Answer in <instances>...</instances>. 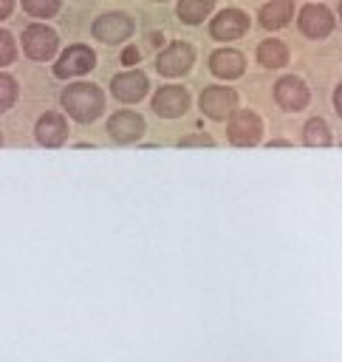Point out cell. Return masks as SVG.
<instances>
[{
    "instance_id": "cell-15",
    "label": "cell",
    "mask_w": 342,
    "mask_h": 362,
    "mask_svg": "<svg viewBox=\"0 0 342 362\" xmlns=\"http://www.w3.org/2000/svg\"><path fill=\"white\" fill-rule=\"evenodd\" d=\"M246 68V59L240 51L235 48H218L212 57H209V71L218 76V79H237Z\"/></svg>"
},
{
    "instance_id": "cell-9",
    "label": "cell",
    "mask_w": 342,
    "mask_h": 362,
    "mask_svg": "<svg viewBox=\"0 0 342 362\" xmlns=\"http://www.w3.org/2000/svg\"><path fill=\"white\" fill-rule=\"evenodd\" d=\"M187 107H189V93L178 85H164L153 96V110L164 119H178L187 113Z\"/></svg>"
},
{
    "instance_id": "cell-24",
    "label": "cell",
    "mask_w": 342,
    "mask_h": 362,
    "mask_svg": "<svg viewBox=\"0 0 342 362\" xmlns=\"http://www.w3.org/2000/svg\"><path fill=\"white\" fill-rule=\"evenodd\" d=\"M122 62H124V65H136V62H138V48H133V45L124 48V51H122Z\"/></svg>"
},
{
    "instance_id": "cell-2",
    "label": "cell",
    "mask_w": 342,
    "mask_h": 362,
    "mask_svg": "<svg viewBox=\"0 0 342 362\" xmlns=\"http://www.w3.org/2000/svg\"><path fill=\"white\" fill-rule=\"evenodd\" d=\"M57 31H51L48 25L42 23H31L25 31H23V51L28 59H37V62H45L57 54Z\"/></svg>"
},
{
    "instance_id": "cell-18",
    "label": "cell",
    "mask_w": 342,
    "mask_h": 362,
    "mask_svg": "<svg viewBox=\"0 0 342 362\" xmlns=\"http://www.w3.org/2000/svg\"><path fill=\"white\" fill-rule=\"evenodd\" d=\"M215 0H178V17L189 25H198L201 20H206V14L212 11Z\"/></svg>"
},
{
    "instance_id": "cell-10",
    "label": "cell",
    "mask_w": 342,
    "mask_h": 362,
    "mask_svg": "<svg viewBox=\"0 0 342 362\" xmlns=\"http://www.w3.org/2000/svg\"><path fill=\"white\" fill-rule=\"evenodd\" d=\"M297 23H300V31H302L305 37H311V40H322V37H328L331 28H334V17H331V11H328L325 6H319V3H308V6H302Z\"/></svg>"
},
{
    "instance_id": "cell-4",
    "label": "cell",
    "mask_w": 342,
    "mask_h": 362,
    "mask_svg": "<svg viewBox=\"0 0 342 362\" xmlns=\"http://www.w3.org/2000/svg\"><path fill=\"white\" fill-rule=\"evenodd\" d=\"M133 28H136L133 20L127 14H122V11H105L90 25L93 37L102 40V42H124L133 34Z\"/></svg>"
},
{
    "instance_id": "cell-23",
    "label": "cell",
    "mask_w": 342,
    "mask_h": 362,
    "mask_svg": "<svg viewBox=\"0 0 342 362\" xmlns=\"http://www.w3.org/2000/svg\"><path fill=\"white\" fill-rule=\"evenodd\" d=\"M178 147H212V139L209 136H187L178 141Z\"/></svg>"
},
{
    "instance_id": "cell-7",
    "label": "cell",
    "mask_w": 342,
    "mask_h": 362,
    "mask_svg": "<svg viewBox=\"0 0 342 362\" xmlns=\"http://www.w3.org/2000/svg\"><path fill=\"white\" fill-rule=\"evenodd\" d=\"M263 136V122L252 110H240L229 116V141L237 147H252Z\"/></svg>"
},
{
    "instance_id": "cell-21",
    "label": "cell",
    "mask_w": 342,
    "mask_h": 362,
    "mask_svg": "<svg viewBox=\"0 0 342 362\" xmlns=\"http://www.w3.org/2000/svg\"><path fill=\"white\" fill-rule=\"evenodd\" d=\"M20 3H23V8H25L31 17L45 20V17H54V14L59 11V3H62V0H20Z\"/></svg>"
},
{
    "instance_id": "cell-11",
    "label": "cell",
    "mask_w": 342,
    "mask_h": 362,
    "mask_svg": "<svg viewBox=\"0 0 342 362\" xmlns=\"http://www.w3.org/2000/svg\"><path fill=\"white\" fill-rule=\"evenodd\" d=\"M107 133H110L113 141L130 144L144 133V119L138 113H133V110H119V113H113L107 119Z\"/></svg>"
},
{
    "instance_id": "cell-6",
    "label": "cell",
    "mask_w": 342,
    "mask_h": 362,
    "mask_svg": "<svg viewBox=\"0 0 342 362\" xmlns=\"http://www.w3.org/2000/svg\"><path fill=\"white\" fill-rule=\"evenodd\" d=\"M237 107V93L232 88H223V85H209L204 93H201V110L220 122V119H229Z\"/></svg>"
},
{
    "instance_id": "cell-20",
    "label": "cell",
    "mask_w": 342,
    "mask_h": 362,
    "mask_svg": "<svg viewBox=\"0 0 342 362\" xmlns=\"http://www.w3.org/2000/svg\"><path fill=\"white\" fill-rule=\"evenodd\" d=\"M17 93H20L17 79L0 68V113H6V110H8V107L17 102Z\"/></svg>"
},
{
    "instance_id": "cell-27",
    "label": "cell",
    "mask_w": 342,
    "mask_h": 362,
    "mask_svg": "<svg viewBox=\"0 0 342 362\" xmlns=\"http://www.w3.org/2000/svg\"><path fill=\"white\" fill-rule=\"evenodd\" d=\"M339 17H342V0H339Z\"/></svg>"
},
{
    "instance_id": "cell-14",
    "label": "cell",
    "mask_w": 342,
    "mask_h": 362,
    "mask_svg": "<svg viewBox=\"0 0 342 362\" xmlns=\"http://www.w3.org/2000/svg\"><path fill=\"white\" fill-rule=\"evenodd\" d=\"M274 99H277V105L285 107V110H302V107L308 105V88H305V82L297 79V76H283V79H277V85H274Z\"/></svg>"
},
{
    "instance_id": "cell-26",
    "label": "cell",
    "mask_w": 342,
    "mask_h": 362,
    "mask_svg": "<svg viewBox=\"0 0 342 362\" xmlns=\"http://www.w3.org/2000/svg\"><path fill=\"white\" fill-rule=\"evenodd\" d=\"M334 105H336V110H339V116H342V82H339V88L334 90Z\"/></svg>"
},
{
    "instance_id": "cell-13",
    "label": "cell",
    "mask_w": 342,
    "mask_h": 362,
    "mask_svg": "<svg viewBox=\"0 0 342 362\" xmlns=\"http://www.w3.org/2000/svg\"><path fill=\"white\" fill-rule=\"evenodd\" d=\"M147 85H150L147 82V74H141V71H124V74H116L113 76L110 90H113L116 99L133 105V102H138L147 93Z\"/></svg>"
},
{
    "instance_id": "cell-1",
    "label": "cell",
    "mask_w": 342,
    "mask_h": 362,
    "mask_svg": "<svg viewBox=\"0 0 342 362\" xmlns=\"http://www.w3.org/2000/svg\"><path fill=\"white\" fill-rule=\"evenodd\" d=\"M59 102H62L65 113H68L73 122H79V124L93 122V119L105 110V96H102V90H99L96 85H90V82H73V85H68V88L59 93Z\"/></svg>"
},
{
    "instance_id": "cell-3",
    "label": "cell",
    "mask_w": 342,
    "mask_h": 362,
    "mask_svg": "<svg viewBox=\"0 0 342 362\" xmlns=\"http://www.w3.org/2000/svg\"><path fill=\"white\" fill-rule=\"evenodd\" d=\"M93 65H96L93 51L88 45H79L76 42V45H71V48H65L59 54V59L54 62V74L59 79H71V76H82V74L93 71Z\"/></svg>"
},
{
    "instance_id": "cell-5",
    "label": "cell",
    "mask_w": 342,
    "mask_h": 362,
    "mask_svg": "<svg viewBox=\"0 0 342 362\" xmlns=\"http://www.w3.org/2000/svg\"><path fill=\"white\" fill-rule=\"evenodd\" d=\"M195 62V51L189 42H170L158 59H155V71L164 76H184Z\"/></svg>"
},
{
    "instance_id": "cell-17",
    "label": "cell",
    "mask_w": 342,
    "mask_h": 362,
    "mask_svg": "<svg viewBox=\"0 0 342 362\" xmlns=\"http://www.w3.org/2000/svg\"><path fill=\"white\" fill-rule=\"evenodd\" d=\"M257 59L263 68H283L288 62V48L280 40H263L257 45Z\"/></svg>"
},
{
    "instance_id": "cell-19",
    "label": "cell",
    "mask_w": 342,
    "mask_h": 362,
    "mask_svg": "<svg viewBox=\"0 0 342 362\" xmlns=\"http://www.w3.org/2000/svg\"><path fill=\"white\" fill-rule=\"evenodd\" d=\"M302 141H305L308 147H328V144H331V130H328V124H325L319 116L308 119L305 127H302Z\"/></svg>"
},
{
    "instance_id": "cell-12",
    "label": "cell",
    "mask_w": 342,
    "mask_h": 362,
    "mask_svg": "<svg viewBox=\"0 0 342 362\" xmlns=\"http://www.w3.org/2000/svg\"><path fill=\"white\" fill-rule=\"evenodd\" d=\"M34 136H37V141L42 147H59V144H65V139H68V122H65V116L62 113H54V110L42 113L37 119V124H34Z\"/></svg>"
},
{
    "instance_id": "cell-8",
    "label": "cell",
    "mask_w": 342,
    "mask_h": 362,
    "mask_svg": "<svg viewBox=\"0 0 342 362\" xmlns=\"http://www.w3.org/2000/svg\"><path fill=\"white\" fill-rule=\"evenodd\" d=\"M249 28V17L240 8H223L220 14H215V20L209 23V34L220 42H232L237 37H243Z\"/></svg>"
},
{
    "instance_id": "cell-22",
    "label": "cell",
    "mask_w": 342,
    "mask_h": 362,
    "mask_svg": "<svg viewBox=\"0 0 342 362\" xmlns=\"http://www.w3.org/2000/svg\"><path fill=\"white\" fill-rule=\"evenodd\" d=\"M14 57H17L14 37H11V31H6V28L0 25V68L11 65V62H14Z\"/></svg>"
},
{
    "instance_id": "cell-16",
    "label": "cell",
    "mask_w": 342,
    "mask_h": 362,
    "mask_svg": "<svg viewBox=\"0 0 342 362\" xmlns=\"http://www.w3.org/2000/svg\"><path fill=\"white\" fill-rule=\"evenodd\" d=\"M294 14V3L291 0H269L260 8V25L263 28H283L291 23Z\"/></svg>"
},
{
    "instance_id": "cell-25",
    "label": "cell",
    "mask_w": 342,
    "mask_h": 362,
    "mask_svg": "<svg viewBox=\"0 0 342 362\" xmlns=\"http://www.w3.org/2000/svg\"><path fill=\"white\" fill-rule=\"evenodd\" d=\"M11 8H14V0H0V23L11 14Z\"/></svg>"
}]
</instances>
